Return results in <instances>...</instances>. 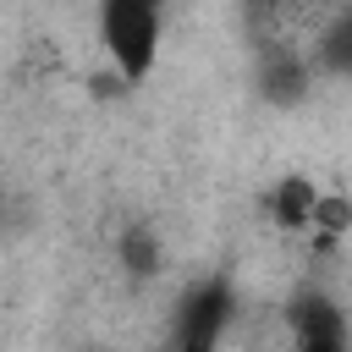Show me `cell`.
Instances as JSON below:
<instances>
[{
    "label": "cell",
    "mask_w": 352,
    "mask_h": 352,
    "mask_svg": "<svg viewBox=\"0 0 352 352\" xmlns=\"http://www.w3.org/2000/svg\"><path fill=\"white\" fill-rule=\"evenodd\" d=\"M121 258L138 270V275H148V270H160V248H154V236L143 231V226H132L126 236H121Z\"/></svg>",
    "instance_id": "6"
},
{
    "label": "cell",
    "mask_w": 352,
    "mask_h": 352,
    "mask_svg": "<svg viewBox=\"0 0 352 352\" xmlns=\"http://www.w3.org/2000/svg\"><path fill=\"white\" fill-rule=\"evenodd\" d=\"M258 82H264V94H270L275 104H292V99H302V88H308V60L292 55V50H270Z\"/></svg>",
    "instance_id": "4"
},
{
    "label": "cell",
    "mask_w": 352,
    "mask_h": 352,
    "mask_svg": "<svg viewBox=\"0 0 352 352\" xmlns=\"http://www.w3.org/2000/svg\"><path fill=\"white\" fill-rule=\"evenodd\" d=\"M314 204H319V192H314V182H308V176H286V182L270 192V214H275V226H280V231H308Z\"/></svg>",
    "instance_id": "5"
},
{
    "label": "cell",
    "mask_w": 352,
    "mask_h": 352,
    "mask_svg": "<svg viewBox=\"0 0 352 352\" xmlns=\"http://www.w3.org/2000/svg\"><path fill=\"white\" fill-rule=\"evenodd\" d=\"M160 33H165L160 0H99V38H104V55L116 60L121 82H143L154 72Z\"/></svg>",
    "instance_id": "1"
},
{
    "label": "cell",
    "mask_w": 352,
    "mask_h": 352,
    "mask_svg": "<svg viewBox=\"0 0 352 352\" xmlns=\"http://www.w3.org/2000/svg\"><path fill=\"white\" fill-rule=\"evenodd\" d=\"M231 308H236V292L226 275H209L198 286L182 292L176 302V324H170V341H204V346H220L226 324H231Z\"/></svg>",
    "instance_id": "2"
},
{
    "label": "cell",
    "mask_w": 352,
    "mask_h": 352,
    "mask_svg": "<svg viewBox=\"0 0 352 352\" xmlns=\"http://www.w3.org/2000/svg\"><path fill=\"white\" fill-rule=\"evenodd\" d=\"M165 352H214V346H204V341H170Z\"/></svg>",
    "instance_id": "7"
},
{
    "label": "cell",
    "mask_w": 352,
    "mask_h": 352,
    "mask_svg": "<svg viewBox=\"0 0 352 352\" xmlns=\"http://www.w3.org/2000/svg\"><path fill=\"white\" fill-rule=\"evenodd\" d=\"M286 341L292 352H352L341 302L330 292H297L286 308Z\"/></svg>",
    "instance_id": "3"
}]
</instances>
